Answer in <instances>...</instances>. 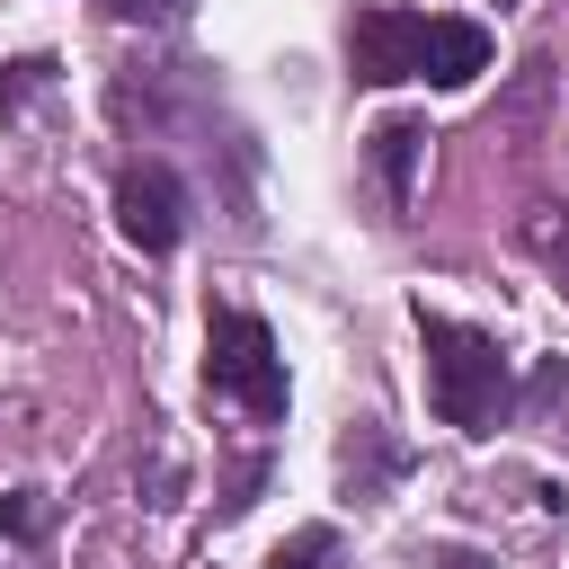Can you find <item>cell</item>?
Wrapping results in <instances>:
<instances>
[{
    "label": "cell",
    "instance_id": "7",
    "mask_svg": "<svg viewBox=\"0 0 569 569\" xmlns=\"http://www.w3.org/2000/svg\"><path fill=\"white\" fill-rule=\"evenodd\" d=\"M516 240H525V258H542L551 284L569 293V213H560V204H525V213H516Z\"/></svg>",
    "mask_w": 569,
    "mask_h": 569
},
{
    "label": "cell",
    "instance_id": "5",
    "mask_svg": "<svg viewBox=\"0 0 569 569\" xmlns=\"http://www.w3.org/2000/svg\"><path fill=\"white\" fill-rule=\"evenodd\" d=\"M427 116H382L373 133H365V169H373V187H382V204H391V222L409 213V196H418V169H427Z\"/></svg>",
    "mask_w": 569,
    "mask_h": 569
},
{
    "label": "cell",
    "instance_id": "6",
    "mask_svg": "<svg viewBox=\"0 0 569 569\" xmlns=\"http://www.w3.org/2000/svg\"><path fill=\"white\" fill-rule=\"evenodd\" d=\"M400 471H409V453L382 436V418H356V427L338 436V480H347V498H382Z\"/></svg>",
    "mask_w": 569,
    "mask_h": 569
},
{
    "label": "cell",
    "instance_id": "2",
    "mask_svg": "<svg viewBox=\"0 0 569 569\" xmlns=\"http://www.w3.org/2000/svg\"><path fill=\"white\" fill-rule=\"evenodd\" d=\"M409 320H418V356H427V409L445 427H462V436L507 427L516 418V373H507L498 338L471 329V320H453V311H427V302Z\"/></svg>",
    "mask_w": 569,
    "mask_h": 569
},
{
    "label": "cell",
    "instance_id": "12",
    "mask_svg": "<svg viewBox=\"0 0 569 569\" xmlns=\"http://www.w3.org/2000/svg\"><path fill=\"white\" fill-rule=\"evenodd\" d=\"M409 569H489V551H445V542L427 551V542H418V551H409Z\"/></svg>",
    "mask_w": 569,
    "mask_h": 569
},
{
    "label": "cell",
    "instance_id": "8",
    "mask_svg": "<svg viewBox=\"0 0 569 569\" xmlns=\"http://www.w3.org/2000/svg\"><path fill=\"white\" fill-rule=\"evenodd\" d=\"M267 569H347V533H338V525H293V533L267 551Z\"/></svg>",
    "mask_w": 569,
    "mask_h": 569
},
{
    "label": "cell",
    "instance_id": "11",
    "mask_svg": "<svg viewBox=\"0 0 569 569\" xmlns=\"http://www.w3.org/2000/svg\"><path fill=\"white\" fill-rule=\"evenodd\" d=\"M0 525L36 542V533H44V507H36V489H9V498H0Z\"/></svg>",
    "mask_w": 569,
    "mask_h": 569
},
{
    "label": "cell",
    "instance_id": "1",
    "mask_svg": "<svg viewBox=\"0 0 569 569\" xmlns=\"http://www.w3.org/2000/svg\"><path fill=\"white\" fill-rule=\"evenodd\" d=\"M338 44H347V80L356 89H400V80L471 89L489 71V53H498L480 18H427V9H400V0H356Z\"/></svg>",
    "mask_w": 569,
    "mask_h": 569
},
{
    "label": "cell",
    "instance_id": "3",
    "mask_svg": "<svg viewBox=\"0 0 569 569\" xmlns=\"http://www.w3.org/2000/svg\"><path fill=\"white\" fill-rule=\"evenodd\" d=\"M204 400L240 409L249 427H284V409H293L284 347L249 302H213L204 311Z\"/></svg>",
    "mask_w": 569,
    "mask_h": 569
},
{
    "label": "cell",
    "instance_id": "10",
    "mask_svg": "<svg viewBox=\"0 0 569 569\" xmlns=\"http://www.w3.org/2000/svg\"><path fill=\"white\" fill-rule=\"evenodd\" d=\"M187 9H196V0H107L116 27H178Z\"/></svg>",
    "mask_w": 569,
    "mask_h": 569
},
{
    "label": "cell",
    "instance_id": "4",
    "mask_svg": "<svg viewBox=\"0 0 569 569\" xmlns=\"http://www.w3.org/2000/svg\"><path fill=\"white\" fill-rule=\"evenodd\" d=\"M116 231L142 249V258H169L187 240V178L169 160H124L116 169Z\"/></svg>",
    "mask_w": 569,
    "mask_h": 569
},
{
    "label": "cell",
    "instance_id": "9",
    "mask_svg": "<svg viewBox=\"0 0 569 569\" xmlns=\"http://www.w3.org/2000/svg\"><path fill=\"white\" fill-rule=\"evenodd\" d=\"M44 80H53V62H44V53H18V62H9V80H0V116H18Z\"/></svg>",
    "mask_w": 569,
    "mask_h": 569
}]
</instances>
